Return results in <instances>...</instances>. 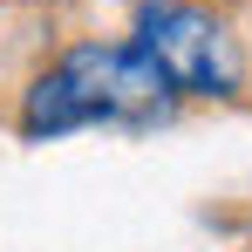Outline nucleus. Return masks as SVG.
Masks as SVG:
<instances>
[{"label":"nucleus","instance_id":"obj_1","mask_svg":"<svg viewBox=\"0 0 252 252\" xmlns=\"http://www.w3.org/2000/svg\"><path fill=\"white\" fill-rule=\"evenodd\" d=\"M170 82L136 41H75L21 89V136H68L89 123H157L170 116Z\"/></svg>","mask_w":252,"mask_h":252},{"label":"nucleus","instance_id":"obj_2","mask_svg":"<svg viewBox=\"0 0 252 252\" xmlns=\"http://www.w3.org/2000/svg\"><path fill=\"white\" fill-rule=\"evenodd\" d=\"M129 41L164 68V82H170L177 102H184V95H205V102L218 95V102H232V95L246 89L239 41H232V28H225L211 7H191V0H143Z\"/></svg>","mask_w":252,"mask_h":252}]
</instances>
